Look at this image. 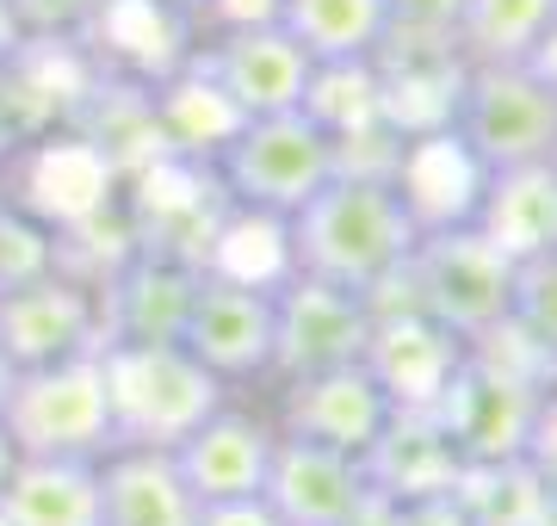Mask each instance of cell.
Returning <instances> with one entry per match:
<instances>
[{"label": "cell", "mask_w": 557, "mask_h": 526, "mask_svg": "<svg viewBox=\"0 0 557 526\" xmlns=\"http://www.w3.org/2000/svg\"><path fill=\"white\" fill-rule=\"evenodd\" d=\"M416 236H421V223L409 217L397 180H366V174H329L285 217L292 273L354 285V291H379L409 261Z\"/></svg>", "instance_id": "6da1fadb"}, {"label": "cell", "mask_w": 557, "mask_h": 526, "mask_svg": "<svg viewBox=\"0 0 557 526\" xmlns=\"http://www.w3.org/2000/svg\"><path fill=\"white\" fill-rule=\"evenodd\" d=\"M13 459H20V452H13V440H7V434H0V484H7V471H13Z\"/></svg>", "instance_id": "60d3db41"}, {"label": "cell", "mask_w": 557, "mask_h": 526, "mask_svg": "<svg viewBox=\"0 0 557 526\" xmlns=\"http://www.w3.org/2000/svg\"><path fill=\"white\" fill-rule=\"evenodd\" d=\"M471 360H483V365H496L502 378H515V385H527V390H557V353L539 335H527V328L515 323V316H502L496 328H483L478 341H471Z\"/></svg>", "instance_id": "484cf974"}, {"label": "cell", "mask_w": 557, "mask_h": 526, "mask_svg": "<svg viewBox=\"0 0 557 526\" xmlns=\"http://www.w3.org/2000/svg\"><path fill=\"white\" fill-rule=\"evenodd\" d=\"M391 397L384 385L366 372V365H329V372H310V378H285V397H278V434H298V440L335 446V452H366L379 440V427L391 422Z\"/></svg>", "instance_id": "7c38bea8"}, {"label": "cell", "mask_w": 557, "mask_h": 526, "mask_svg": "<svg viewBox=\"0 0 557 526\" xmlns=\"http://www.w3.org/2000/svg\"><path fill=\"white\" fill-rule=\"evenodd\" d=\"M508 261L545 254L557 248V167L552 162H520V167H496L483 180L478 217H471Z\"/></svg>", "instance_id": "44dd1931"}, {"label": "cell", "mask_w": 557, "mask_h": 526, "mask_svg": "<svg viewBox=\"0 0 557 526\" xmlns=\"http://www.w3.org/2000/svg\"><path fill=\"white\" fill-rule=\"evenodd\" d=\"M508 316H515L527 335L557 353V248L545 254H527L515 261V291H508Z\"/></svg>", "instance_id": "83f0119b"}, {"label": "cell", "mask_w": 557, "mask_h": 526, "mask_svg": "<svg viewBox=\"0 0 557 526\" xmlns=\"http://www.w3.org/2000/svg\"><path fill=\"white\" fill-rule=\"evenodd\" d=\"M527 68H533L539 82H545V87L557 93V20L545 25V38L533 43V57H527Z\"/></svg>", "instance_id": "74e56055"}, {"label": "cell", "mask_w": 557, "mask_h": 526, "mask_svg": "<svg viewBox=\"0 0 557 526\" xmlns=\"http://www.w3.org/2000/svg\"><path fill=\"white\" fill-rule=\"evenodd\" d=\"M186 68L218 87L242 118H267V112L304 105V87H310L317 62L304 57V43L278 20H255V25H218L205 43L186 50Z\"/></svg>", "instance_id": "52a82bcc"}, {"label": "cell", "mask_w": 557, "mask_h": 526, "mask_svg": "<svg viewBox=\"0 0 557 526\" xmlns=\"http://www.w3.org/2000/svg\"><path fill=\"white\" fill-rule=\"evenodd\" d=\"M255 20H278V0H211L199 25H255Z\"/></svg>", "instance_id": "836d02e7"}, {"label": "cell", "mask_w": 557, "mask_h": 526, "mask_svg": "<svg viewBox=\"0 0 557 526\" xmlns=\"http://www.w3.org/2000/svg\"><path fill=\"white\" fill-rule=\"evenodd\" d=\"M458 13H465V0H384L391 32H446V38H458Z\"/></svg>", "instance_id": "4dcf8cb0"}, {"label": "cell", "mask_w": 557, "mask_h": 526, "mask_svg": "<svg viewBox=\"0 0 557 526\" xmlns=\"http://www.w3.org/2000/svg\"><path fill=\"white\" fill-rule=\"evenodd\" d=\"M366 489L372 484H366V471H359L354 452L298 440V434H278L267 484H260V502L273 508L285 526H347V514L359 508Z\"/></svg>", "instance_id": "4fadbf2b"}, {"label": "cell", "mask_w": 557, "mask_h": 526, "mask_svg": "<svg viewBox=\"0 0 557 526\" xmlns=\"http://www.w3.org/2000/svg\"><path fill=\"white\" fill-rule=\"evenodd\" d=\"M552 167H557V149H552Z\"/></svg>", "instance_id": "7bdbcfd3"}, {"label": "cell", "mask_w": 557, "mask_h": 526, "mask_svg": "<svg viewBox=\"0 0 557 526\" xmlns=\"http://www.w3.org/2000/svg\"><path fill=\"white\" fill-rule=\"evenodd\" d=\"M0 199H7V162H0Z\"/></svg>", "instance_id": "b9f144b4"}, {"label": "cell", "mask_w": 557, "mask_h": 526, "mask_svg": "<svg viewBox=\"0 0 557 526\" xmlns=\"http://www.w3.org/2000/svg\"><path fill=\"white\" fill-rule=\"evenodd\" d=\"M298 112H310L335 142L366 130V124H379L384 112H379V75H372V62H317Z\"/></svg>", "instance_id": "d4e9b609"}, {"label": "cell", "mask_w": 557, "mask_h": 526, "mask_svg": "<svg viewBox=\"0 0 557 526\" xmlns=\"http://www.w3.org/2000/svg\"><path fill=\"white\" fill-rule=\"evenodd\" d=\"M520 459L539 471V484L552 489V502H557V390H545V397H539L533 434H527V446H520Z\"/></svg>", "instance_id": "1f68e13d"}, {"label": "cell", "mask_w": 557, "mask_h": 526, "mask_svg": "<svg viewBox=\"0 0 557 526\" xmlns=\"http://www.w3.org/2000/svg\"><path fill=\"white\" fill-rule=\"evenodd\" d=\"M434 409H440V422L453 427L465 465H478V459H520V446H527L533 415H539V390L515 385V378H502L496 365L465 353L458 378L446 385V397Z\"/></svg>", "instance_id": "2e32d148"}, {"label": "cell", "mask_w": 557, "mask_h": 526, "mask_svg": "<svg viewBox=\"0 0 557 526\" xmlns=\"http://www.w3.org/2000/svg\"><path fill=\"white\" fill-rule=\"evenodd\" d=\"M508 291H515V261L478 223H446V229H421L409 261L366 298L372 304H416L453 335L478 341L483 328H496L508 316Z\"/></svg>", "instance_id": "3957f363"}, {"label": "cell", "mask_w": 557, "mask_h": 526, "mask_svg": "<svg viewBox=\"0 0 557 526\" xmlns=\"http://www.w3.org/2000/svg\"><path fill=\"white\" fill-rule=\"evenodd\" d=\"M453 130L490 174L520 162H552L557 93L527 62H471L453 100Z\"/></svg>", "instance_id": "8992f818"}, {"label": "cell", "mask_w": 557, "mask_h": 526, "mask_svg": "<svg viewBox=\"0 0 557 526\" xmlns=\"http://www.w3.org/2000/svg\"><path fill=\"white\" fill-rule=\"evenodd\" d=\"M180 347L199 365H211L223 385L273 378V285L199 266L193 304L180 323Z\"/></svg>", "instance_id": "9c48e42d"}, {"label": "cell", "mask_w": 557, "mask_h": 526, "mask_svg": "<svg viewBox=\"0 0 557 526\" xmlns=\"http://www.w3.org/2000/svg\"><path fill=\"white\" fill-rule=\"evenodd\" d=\"M335 167V137L298 105L267 112V118H242L230 142L211 155L223 199L236 211H260V217H292Z\"/></svg>", "instance_id": "277c9868"}, {"label": "cell", "mask_w": 557, "mask_h": 526, "mask_svg": "<svg viewBox=\"0 0 557 526\" xmlns=\"http://www.w3.org/2000/svg\"><path fill=\"white\" fill-rule=\"evenodd\" d=\"M0 347L13 365H50L106 347V304L75 273L50 266L44 279L0 291Z\"/></svg>", "instance_id": "30bf717a"}, {"label": "cell", "mask_w": 557, "mask_h": 526, "mask_svg": "<svg viewBox=\"0 0 557 526\" xmlns=\"http://www.w3.org/2000/svg\"><path fill=\"white\" fill-rule=\"evenodd\" d=\"M193 526H285L260 496H236V502H199V521Z\"/></svg>", "instance_id": "d6a6232c"}, {"label": "cell", "mask_w": 557, "mask_h": 526, "mask_svg": "<svg viewBox=\"0 0 557 526\" xmlns=\"http://www.w3.org/2000/svg\"><path fill=\"white\" fill-rule=\"evenodd\" d=\"M552 20L557 0H465L458 50L471 62H527Z\"/></svg>", "instance_id": "cb8c5ba5"}, {"label": "cell", "mask_w": 557, "mask_h": 526, "mask_svg": "<svg viewBox=\"0 0 557 526\" xmlns=\"http://www.w3.org/2000/svg\"><path fill=\"white\" fill-rule=\"evenodd\" d=\"M193 279H199L193 261L137 248L100 285L106 341H180V323H186V304H193Z\"/></svg>", "instance_id": "e0dca14e"}, {"label": "cell", "mask_w": 557, "mask_h": 526, "mask_svg": "<svg viewBox=\"0 0 557 526\" xmlns=\"http://www.w3.org/2000/svg\"><path fill=\"white\" fill-rule=\"evenodd\" d=\"M453 502L465 508L471 526H557L552 489L539 484L527 459H478L458 471Z\"/></svg>", "instance_id": "7402d4cb"}, {"label": "cell", "mask_w": 557, "mask_h": 526, "mask_svg": "<svg viewBox=\"0 0 557 526\" xmlns=\"http://www.w3.org/2000/svg\"><path fill=\"white\" fill-rule=\"evenodd\" d=\"M156 7H161V13H174V20H186V25H199L211 0H156Z\"/></svg>", "instance_id": "f35d334b"}, {"label": "cell", "mask_w": 557, "mask_h": 526, "mask_svg": "<svg viewBox=\"0 0 557 526\" xmlns=\"http://www.w3.org/2000/svg\"><path fill=\"white\" fill-rule=\"evenodd\" d=\"M199 496L186 489L174 452L112 446L100 459V526H193Z\"/></svg>", "instance_id": "d6986e66"}, {"label": "cell", "mask_w": 557, "mask_h": 526, "mask_svg": "<svg viewBox=\"0 0 557 526\" xmlns=\"http://www.w3.org/2000/svg\"><path fill=\"white\" fill-rule=\"evenodd\" d=\"M278 25L304 43L310 62H372L391 32L384 0H278Z\"/></svg>", "instance_id": "603a6c76"}, {"label": "cell", "mask_w": 557, "mask_h": 526, "mask_svg": "<svg viewBox=\"0 0 557 526\" xmlns=\"http://www.w3.org/2000/svg\"><path fill=\"white\" fill-rule=\"evenodd\" d=\"M372 335V298L354 285L285 273L273 285V378H310L329 365H354Z\"/></svg>", "instance_id": "ba28073f"}, {"label": "cell", "mask_w": 557, "mask_h": 526, "mask_svg": "<svg viewBox=\"0 0 557 526\" xmlns=\"http://www.w3.org/2000/svg\"><path fill=\"white\" fill-rule=\"evenodd\" d=\"M50 266H57V229L20 199H0V291L44 279Z\"/></svg>", "instance_id": "4316f807"}, {"label": "cell", "mask_w": 557, "mask_h": 526, "mask_svg": "<svg viewBox=\"0 0 557 526\" xmlns=\"http://www.w3.org/2000/svg\"><path fill=\"white\" fill-rule=\"evenodd\" d=\"M359 471L391 502H428V496H453L465 452L453 427L440 422V409H391L379 440L359 452Z\"/></svg>", "instance_id": "9a60e30c"}, {"label": "cell", "mask_w": 557, "mask_h": 526, "mask_svg": "<svg viewBox=\"0 0 557 526\" xmlns=\"http://www.w3.org/2000/svg\"><path fill=\"white\" fill-rule=\"evenodd\" d=\"M106 0H20V20L32 38H81L100 20Z\"/></svg>", "instance_id": "f546056e"}, {"label": "cell", "mask_w": 557, "mask_h": 526, "mask_svg": "<svg viewBox=\"0 0 557 526\" xmlns=\"http://www.w3.org/2000/svg\"><path fill=\"white\" fill-rule=\"evenodd\" d=\"M483 180L490 167L458 142V130H428V137L403 142V162H397V192L409 204V217L421 229H446V223H471L483 199Z\"/></svg>", "instance_id": "ac0fdd59"}, {"label": "cell", "mask_w": 557, "mask_h": 526, "mask_svg": "<svg viewBox=\"0 0 557 526\" xmlns=\"http://www.w3.org/2000/svg\"><path fill=\"white\" fill-rule=\"evenodd\" d=\"M0 526H100V459H13Z\"/></svg>", "instance_id": "ffe728a7"}, {"label": "cell", "mask_w": 557, "mask_h": 526, "mask_svg": "<svg viewBox=\"0 0 557 526\" xmlns=\"http://www.w3.org/2000/svg\"><path fill=\"white\" fill-rule=\"evenodd\" d=\"M347 526H403V502H391V496H379V489H366L359 508L347 514Z\"/></svg>", "instance_id": "d590c367"}, {"label": "cell", "mask_w": 557, "mask_h": 526, "mask_svg": "<svg viewBox=\"0 0 557 526\" xmlns=\"http://www.w3.org/2000/svg\"><path fill=\"white\" fill-rule=\"evenodd\" d=\"M403 526H471L453 496H428V502H403Z\"/></svg>", "instance_id": "e575fe53"}, {"label": "cell", "mask_w": 557, "mask_h": 526, "mask_svg": "<svg viewBox=\"0 0 557 526\" xmlns=\"http://www.w3.org/2000/svg\"><path fill=\"white\" fill-rule=\"evenodd\" d=\"M471 341L453 335L446 323H434L416 304H372V335L359 365L384 385V397L397 409H434L446 397V385L458 378Z\"/></svg>", "instance_id": "8fae6325"}, {"label": "cell", "mask_w": 557, "mask_h": 526, "mask_svg": "<svg viewBox=\"0 0 557 526\" xmlns=\"http://www.w3.org/2000/svg\"><path fill=\"white\" fill-rule=\"evenodd\" d=\"M44 130H57V112L38 100V87L25 82L20 57L0 62V162H13L32 137H44Z\"/></svg>", "instance_id": "f1b7e54d"}, {"label": "cell", "mask_w": 557, "mask_h": 526, "mask_svg": "<svg viewBox=\"0 0 557 526\" xmlns=\"http://www.w3.org/2000/svg\"><path fill=\"white\" fill-rule=\"evenodd\" d=\"M0 434L25 459H106L112 409H106L100 353L20 365L7 385V403H0Z\"/></svg>", "instance_id": "5b68a950"}, {"label": "cell", "mask_w": 557, "mask_h": 526, "mask_svg": "<svg viewBox=\"0 0 557 526\" xmlns=\"http://www.w3.org/2000/svg\"><path fill=\"white\" fill-rule=\"evenodd\" d=\"M100 372L106 409H112V446L174 452L211 409L230 403V385L180 341H106Z\"/></svg>", "instance_id": "7a4b0ae2"}, {"label": "cell", "mask_w": 557, "mask_h": 526, "mask_svg": "<svg viewBox=\"0 0 557 526\" xmlns=\"http://www.w3.org/2000/svg\"><path fill=\"white\" fill-rule=\"evenodd\" d=\"M273 446H278L273 422L223 403L174 446V465L199 502H236V496H260L267 465H273Z\"/></svg>", "instance_id": "5bb4252c"}, {"label": "cell", "mask_w": 557, "mask_h": 526, "mask_svg": "<svg viewBox=\"0 0 557 526\" xmlns=\"http://www.w3.org/2000/svg\"><path fill=\"white\" fill-rule=\"evenodd\" d=\"M25 43H32V32L20 20V0H0V62H13Z\"/></svg>", "instance_id": "8d00e7d4"}, {"label": "cell", "mask_w": 557, "mask_h": 526, "mask_svg": "<svg viewBox=\"0 0 557 526\" xmlns=\"http://www.w3.org/2000/svg\"><path fill=\"white\" fill-rule=\"evenodd\" d=\"M13 372H20V365L7 360V347H0V403H7V385H13Z\"/></svg>", "instance_id": "ab89813d"}]
</instances>
